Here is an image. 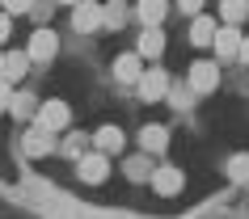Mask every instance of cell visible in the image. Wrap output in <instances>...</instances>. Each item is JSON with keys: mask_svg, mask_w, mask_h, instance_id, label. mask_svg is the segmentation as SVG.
<instances>
[{"mask_svg": "<svg viewBox=\"0 0 249 219\" xmlns=\"http://www.w3.org/2000/svg\"><path fill=\"white\" fill-rule=\"evenodd\" d=\"M220 17L228 21V26H241L249 17V0H224V9H220Z\"/></svg>", "mask_w": 249, "mask_h": 219, "instance_id": "17", "label": "cell"}, {"mask_svg": "<svg viewBox=\"0 0 249 219\" xmlns=\"http://www.w3.org/2000/svg\"><path fill=\"white\" fill-rule=\"evenodd\" d=\"M68 122H72L68 101H42V105H38V127H47L51 135H55V131H64Z\"/></svg>", "mask_w": 249, "mask_h": 219, "instance_id": "3", "label": "cell"}, {"mask_svg": "<svg viewBox=\"0 0 249 219\" xmlns=\"http://www.w3.org/2000/svg\"><path fill=\"white\" fill-rule=\"evenodd\" d=\"M135 89H140V97H144V101H160V97L169 93V76H165L160 67H152V72H140Z\"/></svg>", "mask_w": 249, "mask_h": 219, "instance_id": "4", "label": "cell"}, {"mask_svg": "<svg viewBox=\"0 0 249 219\" xmlns=\"http://www.w3.org/2000/svg\"><path fill=\"white\" fill-rule=\"evenodd\" d=\"M123 21H127V9H123V4H110V9H106V30H118Z\"/></svg>", "mask_w": 249, "mask_h": 219, "instance_id": "20", "label": "cell"}, {"mask_svg": "<svg viewBox=\"0 0 249 219\" xmlns=\"http://www.w3.org/2000/svg\"><path fill=\"white\" fill-rule=\"evenodd\" d=\"M9 101H13V80L0 76V110H9Z\"/></svg>", "mask_w": 249, "mask_h": 219, "instance_id": "23", "label": "cell"}, {"mask_svg": "<svg viewBox=\"0 0 249 219\" xmlns=\"http://www.w3.org/2000/svg\"><path fill=\"white\" fill-rule=\"evenodd\" d=\"M26 152H30V156H42V152H51V131L34 122V131H26Z\"/></svg>", "mask_w": 249, "mask_h": 219, "instance_id": "14", "label": "cell"}, {"mask_svg": "<svg viewBox=\"0 0 249 219\" xmlns=\"http://www.w3.org/2000/svg\"><path fill=\"white\" fill-rule=\"evenodd\" d=\"M140 143H144L148 152H165V148H169V127H157V122L144 127L140 131Z\"/></svg>", "mask_w": 249, "mask_h": 219, "instance_id": "13", "label": "cell"}, {"mask_svg": "<svg viewBox=\"0 0 249 219\" xmlns=\"http://www.w3.org/2000/svg\"><path fill=\"white\" fill-rule=\"evenodd\" d=\"M26 64H30V55H21V51H9V55H4V67H0V76H4V80L26 76Z\"/></svg>", "mask_w": 249, "mask_h": 219, "instance_id": "16", "label": "cell"}, {"mask_svg": "<svg viewBox=\"0 0 249 219\" xmlns=\"http://www.w3.org/2000/svg\"><path fill=\"white\" fill-rule=\"evenodd\" d=\"M9 30H13V21H9V13H0V42L9 38Z\"/></svg>", "mask_w": 249, "mask_h": 219, "instance_id": "24", "label": "cell"}, {"mask_svg": "<svg viewBox=\"0 0 249 219\" xmlns=\"http://www.w3.org/2000/svg\"><path fill=\"white\" fill-rule=\"evenodd\" d=\"M0 67H4V55H0Z\"/></svg>", "mask_w": 249, "mask_h": 219, "instance_id": "28", "label": "cell"}, {"mask_svg": "<svg viewBox=\"0 0 249 219\" xmlns=\"http://www.w3.org/2000/svg\"><path fill=\"white\" fill-rule=\"evenodd\" d=\"M135 13H140L144 26H160V21L169 17V0H140V4H135Z\"/></svg>", "mask_w": 249, "mask_h": 219, "instance_id": "11", "label": "cell"}, {"mask_svg": "<svg viewBox=\"0 0 249 219\" xmlns=\"http://www.w3.org/2000/svg\"><path fill=\"white\" fill-rule=\"evenodd\" d=\"M127 173H131L135 181H140V177H152V168H148V160H144V156H135V160H127Z\"/></svg>", "mask_w": 249, "mask_h": 219, "instance_id": "21", "label": "cell"}, {"mask_svg": "<svg viewBox=\"0 0 249 219\" xmlns=\"http://www.w3.org/2000/svg\"><path fill=\"white\" fill-rule=\"evenodd\" d=\"M140 59H157L160 51H165V30L160 26H144V34H140Z\"/></svg>", "mask_w": 249, "mask_h": 219, "instance_id": "9", "label": "cell"}, {"mask_svg": "<svg viewBox=\"0 0 249 219\" xmlns=\"http://www.w3.org/2000/svg\"><path fill=\"white\" fill-rule=\"evenodd\" d=\"M140 72H144V64H140V51H127L114 59V76L123 80V84H135L140 80Z\"/></svg>", "mask_w": 249, "mask_h": 219, "instance_id": "10", "label": "cell"}, {"mask_svg": "<svg viewBox=\"0 0 249 219\" xmlns=\"http://www.w3.org/2000/svg\"><path fill=\"white\" fill-rule=\"evenodd\" d=\"M182 168H169V165H165V168H152V190H157V194H165V198H173V194H178V190H182Z\"/></svg>", "mask_w": 249, "mask_h": 219, "instance_id": "8", "label": "cell"}, {"mask_svg": "<svg viewBox=\"0 0 249 219\" xmlns=\"http://www.w3.org/2000/svg\"><path fill=\"white\" fill-rule=\"evenodd\" d=\"M55 51H59V38H55V30H34V34H30V47H26L30 59L47 64V59H55Z\"/></svg>", "mask_w": 249, "mask_h": 219, "instance_id": "5", "label": "cell"}, {"mask_svg": "<svg viewBox=\"0 0 249 219\" xmlns=\"http://www.w3.org/2000/svg\"><path fill=\"white\" fill-rule=\"evenodd\" d=\"M0 4H4V13L13 17V13H30V9H34V0H0Z\"/></svg>", "mask_w": 249, "mask_h": 219, "instance_id": "22", "label": "cell"}, {"mask_svg": "<svg viewBox=\"0 0 249 219\" xmlns=\"http://www.w3.org/2000/svg\"><path fill=\"white\" fill-rule=\"evenodd\" d=\"M59 4H76V0H59Z\"/></svg>", "mask_w": 249, "mask_h": 219, "instance_id": "27", "label": "cell"}, {"mask_svg": "<svg viewBox=\"0 0 249 219\" xmlns=\"http://www.w3.org/2000/svg\"><path fill=\"white\" fill-rule=\"evenodd\" d=\"M9 110H13L17 118H34V93H13V101H9Z\"/></svg>", "mask_w": 249, "mask_h": 219, "instance_id": "18", "label": "cell"}, {"mask_svg": "<svg viewBox=\"0 0 249 219\" xmlns=\"http://www.w3.org/2000/svg\"><path fill=\"white\" fill-rule=\"evenodd\" d=\"M236 59H241V64H249V38H241V51H236Z\"/></svg>", "mask_w": 249, "mask_h": 219, "instance_id": "26", "label": "cell"}, {"mask_svg": "<svg viewBox=\"0 0 249 219\" xmlns=\"http://www.w3.org/2000/svg\"><path fill=\"white\" fill-rule=\"evenodd\" d=\"M76 173H80V181H89V185H97V181H106V177H110V160H106V152L80 156Z\"/></svg>", "mask_w": 249, "mask_h": 219, "instance_id": "7", "label": "cell"}, {"mask_svg": "<svg viewBox=\"0 0 249 219\" xmlns=\"http://www.w3.org/2000/svg\"><path fill=\"white\" fill-rule=\"evenodd\" d=\"M228 177L232 181H249V152H241V156L228 160Z\"/></svg>", "mask_w": 249, "mask_h": 219, "instance_id": "19", "label": "cell"}, {"mask_svg": "<svg viewBox=\"0 0 249 219\" xmlns=\"http://www.w3.org/2000/svg\"><path fill=\"white\" fill-rule=\"evenodd\" d=\"M215 30H220V26H215L207 13H195V21H190V42H195V47H211Z\"/></svg>", "mask_w": 249, "mask_h": 219, "instance_id": "12", "label": "cell"}, {"mask_svg": "<svg viewBox=\"0 0 249 219\" xmlns=\"http://www.w3.org/2000/svg\"><path fill=\"white\" fill-rule=\"evenodd\" d=\"M241 38H245V34H241V26H228V21H224V26L215 30L211 47H215V55H220V59H236V51H241Z\"/></svg>", "mask_w": 249, "mask_h": 219, "instance_id": "6", "label": "cell"}, {"mask_svg": "<svg viewBox=\"0 0 249 219\" xmlns=\"http://www.w3.org/2000/svg\"><path fill=\"white\" fill-rule=\"evenodd\" d=\"M220 89V67L207 64V59H198L195 67H190V93H198V97H207V93Z\"/></svg>", "mask_w": 249, "mask_h": 219, "instance_id": "2", "label": "cell"}, {"mask_svg": "<svg viewBox=\"0 0 249 219\" xmlns=\"http://www.w3.org/2000/svg\"><path fill=\"white\" fill-rule=\"evenodd\" d=\"M72 26H76L80 34L102 30L106 26V9H102V4H93V0H76V4H72Z\"/></svg>", "mask_w": 249, "mask_h": 219, "instance_id": "1", "label": "cell"}, {"mask_svg": "<svg viewBox=\"0 0 249 219\" xmlns=\"http://www.w3.org/2000/svg\"><path fill=\"white\" fill-rule=\"evenodd\" d=\"M178 4H182L186 13H198V9H203V0H178Z\"/></svg>", "mask_w": 249, "mask_h": 219, "instance_id": "25", "label": "cell"}, {"mask_svg": "<svg viewBox=\"0 0 249 219\" xmlns=\"http://www.w3.org/2000/svg\"><path fill=\"white\" fill-rule=\"evenodd\" d=\"M93 143H97V152L110 156V152H118V148H123V131H118V127H102L97 135H93Z\"/></svg>", "mask_w": 249, "mask_h": 219, "instance_id": "15", "label": "cell"}]
</instances>
